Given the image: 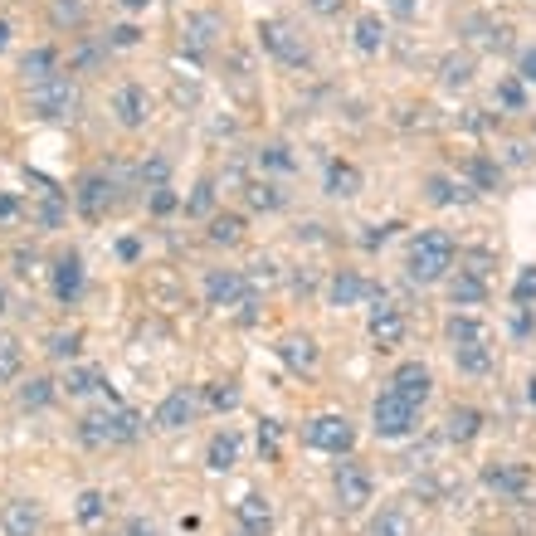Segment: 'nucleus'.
I'll return each mask as SVG.
<instances>
[{"label": "nucleus", "instance_id": "obj_1", "mask_svg": "<svg viewBox=\"0 0 536 536\" xmlns=\"http://www.w3.org/2000/svg\"><path fill=\"white\" fill-rule=\"evenodd\" d=\"M142 429H147V420L132 405H98L74 424L83 449H127V444L142 439Z\"/></svg>", "mask_w": 536, "mask_h": 536}, {"label": "nucleus", "instance_id": "obj_2", "mask_svg": "<svg viewBox=\"0 0 536 536\" xmlns=\"http://www.w3.org/2000/svg\"><path fill=\"white\" fill-rule=\"evenodd\" d=\"M459 264V244H454V234L449 230H420L410 239V249H405V273H410V283H444L449 273Z\"/></svg>", "mask_w": 536, "mask_h": 536}, {"label": "nucleus", "instance_id": "obj_3", "mask_svg": "<svg viewBox=\"0 0 536 536\" xmlns=\"http://www.w3.org/2000/svg\"><path fill=\"white\" fill-rule=\"evenodd\" d=\"M25 108H30L35 122L64 127V122H78V113H83V88H78L74 74H54V78H44V83H30Z\"/></svg>", "mask_w": 536, "mask_h": 536}, {"label": "nucleus", "instance_id": "obj_4", "mask_svg": "<svg viewBox=\"0 0 536 536\" xmlns=\"http://www.w3.org/2000/svg\"><path fill=\"white\" fill-rule=\"evenodd\" d=\"M74 210L83 220H103L108 210H117V200H122V171H108V166H93V171H83L74 181Z\"/></svg>", "mask_w": 536, "mask_h": 536}, {"label": "nucleus", "instance_id": "obj_5", "mask_svg": "<svg viewBox=\"0 0 536 536\" xmlns=\"http://www.w3.org/2000/svg\"><path fill=\"white\" fill-rule=\"evenodd\" d=\"M371 429H376V439H385V444H400V439H410V434L420 429V405L400 400L395 390H381V395L371 400Z\"/></svg>", "mask_w": 536, "mask_h": 536}, {"label": "nucleus", "instance_id": "obj_6", "mask_svg": "<svg viewBox=\"0 0 536 536\" xmlns=\"http://www.w3.org/2000/svg\"><path fill=\"white\" fill-rule=\"evenodd\" d=\"M259 49H264L273 64H283V69H312V49H307V39L293 30V25H283V20H259Z\"/></svg>", "mask_w": 536, "mask_h": 536}, {"label": "nucleus", "instance_id": "obj_7", "mask_svg": "<svg viewBox=\"0 0 536 536\" xmlns=\"http://www.w3.org/2000/svg\"><path fill=\"white\" fill-rule=\"evenodd\" d=\"M332 498H337L342 512H366L371 498H376V478H371V468L346 454V459L332 468Z\"/></svg>", "mask_w": 536, "mask_h": 536}, {"label": "nucleus", "instance_id": "obj_8", "mask_svg": "<svg viewBox=\"0 0 536 536\" xmlns=\"http://www.w3.org/2000/svg\"><path fill=\"white\" fill-rule=\"evenodd\" d=\"M303 444L317 449V454H332V459H346L356 449V424L346 415H317V420L303 424Z\"/></svg>", "mask_w": 536, "mask_h": 536}, {"label": "nucleus", "instance_id": "obj_9", "mask_svg": "<svg viewBox=\"0 0 536 536\" xmlns=\"http://www.w3.org/2000/svg\"><path fill=\"white\" fill-rule=\"evenodd\" d=\"M532 468L527 463H512V459H502V463H488L483 468V488L493 493V498L502 502H527L532 498Z\"/></svg>", "mask_w": 536, "mask_h": 536}, {"label": "nucleus", "instance_id": "obj_10", "mask_svg": "<svg viewBox=\"0 0 536 536\" xmlns=\"http://www.w3.org/2000/svg\"><path fill=\"white\" fill-rule=\"evenodd\" d=\"M152 93H147V83H117L113 93V122L122 132H142L147 122H152Z\"/></svg>", "mask_w": 536, "mask_h": 536}, {"label": "nucleus", "instance_id": "obj_11", "mask_svg": "<svg viewBox=\"0 0 536 536\" xmlns=\"http://www.w3.org/2000/svg\"><path fill=\"white\" fill-rule=\"evenodd\" d=\"M220 35H225V15H220V10H195V15L181 20V49H186L191 59H205V54L220 44Z\"/></svg>", "mask_w": 536, "mask_h": 536}, {"label": "nucleus", "instance_id": "obj_12", "mask_svg": "<svg viewBox=\"0 0 536 536\" xmlns=\"http://www.w3.org/2000/svg\"><path fill=\"white\" fill-rule=\"evenodd\" d=\"M200 293H205L210 307H239L249 293H254V283H249L244 268H210L205 283H200Z\"/></svg>", "mask_w": 536, "mask_h": 536}, {"label": "nucleus", "instance_id": "obj_13", "mask_svg": "<svg viewBox=\"0 0 536 536\" xmlns=\"http://www.w3.org/2000/svg\"><path fill=\"white\" fill-rule=\"evenodd\" d=\"M195 410H200L195 385H176V390H166V395H161V405L152 410V429H161V434H176V429H186V424L195 420Z\"/></svg>", "mask_w": 536, "mask_h": 536}, {"label": "nucleus", "instance_id": "obj_14", "mask_svg": "<svg viewBox=\"0 0 536 536\" xmlns=\"http://www.w3.org/2000/svg\"><path fill=\"white\" fill-rule=\"evenodd\" d=\"M49 288H54V303L74 307L83 298V288H88V268H83V254H59L54 264H49Z\"/></svg>", "mask_w": 536, "mask_h": 536}, {"label": "nucleus", "instance_id": "obj_15", "mask_svg": "<svg viewBox=\"0 0 536 536\" xmlns=\"http://www.w3.org/2000/svg\"><path fill=\"white\" fill-rule=\"evenodd\" d=\"M108 59H113L108 39L103 35H78L74 44H69V54H64V74H74V78L103 74V69H108Z\"/></svg>", "mask_w": 536, "mask_h": 536}, {"label": "nucleus", "instance_id": "obj_16", "mask_svg": "<svg viewBox=\"0 0 536 536\" xmlns=\"http://www.w3.org/2000/svg\"><path fill=\"white\" fill-rule=\"evenodd\" d=\"M371 322H366V332H371V342L381 346V351H390V346L405 342V312L385 298V288H376V298H371Z\"/></svg>", "mask_w": 536, "mask_h": 536}, {"label": "nucleus", "instance_id": "obj_17", "mask_svg": "<svg viewBox=\"0 0 536 536\" xmlns=\"http://www.w3.org/2000/svg\"><path fill=\"white\" fill-rule=\"evenodd\" d=\"M385 390H395L400 400H410V405H429V395H434V371L424 366V361H400L395 371H390V385Z\"/></svg>", "mask_w": 536, "mask_h": 536}, {"label": "nucleus", "instance_id": "obj_18", "mask_svg": "<svg viewBox=\"0 0 536 536\" xmlns=\"http://www.w3.org/2000/svg\"><path fill=\"white\" fill-rule=\"evenodd\" d=\"M273 351H278V361H283L293 376H312V371H317V361H322V346H317L312 332H283Z\"/></svg>", "mask_w": 536, "mask_h": 536}, {"label": "nucleus", "instance_id": "obj_19", "mask_svg": "<svg viewBox=\"0 0 536 536\" xmlns=\"http://www.w3.org/2000/svg\"><path fill=\"white\" fill-rule=\"evenodd\" d=\"M376 298V283L371 278H361L356 268H337L332 278H327V307H361Z\"/></svg>", "mask_w": 536, "mask_h": 536}, {"label": "nucleus", "instance_id": "obj_20", "mask_svg": "<svg viewBox=\"0 0 536 536\" xmlns=\"http://www.w3.org/2000/svg\"><path fill=\"white\" fill-rule=\"evenodd\" d=\"M44 507L35 498H10L0 507V536H39Z\"/></svg>", "mask_w": 536, "mask_h": 536}, {"label": "nucleus", "instance_id": "obj_21", "mask_svg": "<svg viewBox=\"0 0 536 536\" xmlns=\"http://www.w3.org/2000/svg\"><path fill=\"white\" fill-rule=\"evenodd\" d=\"M59 390H64L69 400L108 395V371H103V366H88V361H74V366H64V376H59Z\"/></svg>", "mask_w": 536, "mask_h": 536}, {"label": "nucleus", "instance_id": "obj_22", "mask_svg": "<svg viewBox=\"0 0 536 536\" xmlns=\"http://www.w3.org/2000/svg\"><path fill=\"white\" fill-rule=\"evenodd\" d=\"M361 186H366V176H361V166H356V161H342V156H332V161H327L322 191L332 195V200H356Z\"/></svg>", "mask_w": 536, "mask_h": 536}, {"label": "nucleus", "instance_id": "obj_23", "mask_svg": "<svg viewBox=\"0 0 536 536\" xmlns=\"http://www.w3.org/2000/svg\"><path fill=\"white\" fill-rule=\"evenodd\" d=\"M59 395H64V390H59V381H54V376H20V385H15V405H20L25 415L49 410Z\"/></svg>", "mask_w": 536, "mask_h": 536}, {"label": "nucleus", "instance_id": "obj_24", "mask_svg": "<svg viewBox=\"0 0 536 536\" xmlns=\"http://www.w3.org/2000/svg\"><path fill=\"white\" fill-rule=\"evenodd\" d=\"M244 205L259 215H278V210H288V191H283V181L259 176V181H244Z\"/></svg>", "mask_w": 536, "mask_h": 536}, {"label": "nucleus", "instance_id": "obj_25", "mask_svg": "<svg viewBox=\"0 0 536 536\" xmlns=\"http://www.w3.org/2000/svg\"><path fill=\"white\" fill-rule=\"evenodd\" d=\"M424 200L434 205V210H449V205H459V200H468V181H459V176H444V171H429L424 176Z\"/></svg>", "mask_w": 536, "mask_h": 536}, {"label": "nucleus", "instance_id": "obj_26", "mask_svg": "<svg viewBox=\"0 0 536 536\" xmlns=\"http://www.w3.org/2000/svg\"><path fill=\"white\" fill-rule=\"evenodd\" d=\"M20 74H25V83H44V78L64 74V54H59V44H35V49L20 59Z\"/></svg>", "mask_w": 536, "mask_h": 536}, {"label": "nucleus", "instance_id": "obj_27", "mask_svg": "<svg viewBox=\"0 0 536 536\" xmlns=\"http://www.w3.org/2000/svg\"><path fill=\"white\" fill-rule=\"evenodd\" d=\"M449 303H454V307H478V303H488V278H483V273H473V268H459V273H449Z\"/></svg>", "mask_w": 536, "mask_h": 536}, {"label": "nucleus", "instance_id": "obj_28", "mask_svg": "<svg viewBox=\"0 0 536 536\" xmlns=\"http://www.w3.org/2000/svg\"><path fill=\"white\" fill-rule=\"evenodd\" d=\"M234 517H239V536H268L273 532V507H268V498H259V493H249V498L239 502Z\"/></svg>", "mask_w": 536, "mask_h": 536}, {"label": "nucleus", "instance_id": "obj_29", "mask_svg": "<svg viewBox=\"0 0 536 536\" xmlns=\"http://www.w3.org/2000/svg\"><path fill=\"white\" fill-rule=\"evenodd\" d=\"M239 449H244V439H239L234 429H220V434L205 444V468H210V473H230L234 463H239Z\"/></svg>", "mask_w": 536, "mask_h": 536}, {"label": "nucleus", "instance_id": "obj_30", "mask_svg": "<svg viewBox=\"0 0 536 536\" xmlns=\"http://www.w3.org/2000/svg\"><path fill=\"white\" fill-rule=\"evenodd\" d=\"M483 434V410H473V405H454L449 410V420H444V439L449 444H473Z\"/></svg>", "mask_w": 536, "mask_h": 536}, {"label": "nucleus", "instance_id": "obj_31", "mask_svg": "<svg viewBox=\"0 0 536 536\" xmlns=\"http://www.w3.org/2000/svg\"><path fill=\"white\" fill-rule=\"evenodd\" d=\"M444 342L454 346H478V342H488V327H483V317H473V312H454L449 322H444Z\"/></svg>", "mask_w": 536, "mask_h": 536}, {"label": "nucleus", "instance_id": "obj_32", "mask_svg": "<svg viewBox=\"0 0 536 536\" xmlns=\"http://www.w3.org/2000/svg\"><path fill=\"white\" fill-rule=\"evenodd\" d=\"M93 20V0H49V25L54 30H83Z\"/></svg>", "mask_w": 536, "mask_h": 536}, {"label": "nucleus", "instance_id": "obj_33", "mask_svg": "<svg viewBox=\"0 0 536 536\" xmlns=\"http://www.w3.org/2000/svg\"><path fill=\"white\" fill-rule=\"evenodd\" d=\"M478 74V64H473V54H444L439 59V88H449V93H459L468 88Z\"/></svg>", "mask_w": 536, "mask_h": 536}, {"label": "nucleus", "instance_id": "obj_34", "mask_svg": "<svg viewBox=\"0 0 536 536\" xmlns=\"http://www.w3.org/2000/svg\"><path fill=\"white\" fill-rule=\"evenodd\" d=\"M205 239L215 244V249H234L239 239H244V215H234V210H215L210 215V230Z\"/></svg>", "mask_w": 536, "mask_h": 536}, {"label": "nucleus", "instance_id": "obj_35", "mask_svg": "<svg viewBox=\"0 0 536 536\" xmlns=\"http://www.w3.org/2000/svg\"><path fill=\"white\" fill-rule=\"evenodd\" d=\"M454 366H459V376H488V371L498 366V351H493L488 342L459 346V351H454Z\"/></svg>", "mask_w": 536, "mask_h": 536}, {"label": "nucleus", "instance_id": "obj_36", "mask_svg": "<svg viewBox=\"0 0 536 536\" xmlns=\"http://www.w3.org/2000/svg\"><path fill=\"white\" fill-rule=\"evenodd\" d=\"M351 44H356L361 54H381L385 49V20L381 15H356V25H351Z\"/></svg>", "mask_w": 536, "mask_h": 536}, {"label": "nucleus", "instance_id": "obj_37", "mask_svg": "<svg viewBox=\"0 0 536 536\" xmlns=\"http://www.w3.org/2000/svg\"><path fill=\"white\" fill-rule=\"evenodd\" d=\"M64 215H69V205H64V195L54 191V186L30 205V220H35L39 230H59V225H64Z\"/></svg>", "mask_w": 536, "mask_h": 536}, {"label": "nucleus", "instance_id": "obj_38", "mask_svg": "<svg viewBox=\"0 0 536 536\" xmlns=\"http://www.w3.org/2000/svg\"><path fill=\"white\" fill-rule=\"evenodd\" d=\"M463 181H468V191H498V181H502V166L493 161V156H473L468 166H463Z\"/></svg>", "mask_w": 536, "mask_h": 536}, {"label": "nucleus", "instance_id": "obj_39", "mask_svg": "<svg viewBox=\"0 0 536 536\" xmlns=\"http://www.w3.org/2000/svg\"><path fill=\"white\" fill-rule=\"evenodd\" d=\"M78 351H83V332H78V327H59V332L44 337V356H49V361H69V366H74Z\"/></svg>", "mask_w": 536, "mask_h": 536}, {"label": "nucleus", "instance_id": "obj_40", "mask_svg": "<svg viewBox=\"0 0 536 536\" xmlns=\"http://www.w3.org/2000/svg\"><path fill=\"white\" fill-rule=\"evenodd\" d=\"M215 200H220V191H215V176H200V181H195V191L181 200V210H186L191 220H210V215H215Z\"/></svg>", "mask_w": 536, "mask_h": 536}, {"label": "nucleus", "instance_id": "obj_41", "mask_svg": "<svg viewBox=\"0 0 536 536\" xmlns=\"http://www.w3.org/2000/svg\"><path fill=\"white\" fill-rule=\"evenodd\" d=\"M25 376V342L15 332H0V381H20Z\"/></svg>", "mask_w": 536, "mask_h": 536}, {"label": "nucleus", "instance_id": "obj_42", "mask_svg": "<svg viewBox=\"0 0 536 536\" xmlns=\"http://www.w3.org/2000/svg\"><path fill=\"white\" fill-rule=\"evenodd\" d=\"M254 161H259L264 171H278V176H288V171H298V156L288 152V142H264V147L254 152Z\"/></svg>", "mask_w": 536, "mask_h": 536}, {"label": "nucleus", "instance_id": "obj_43", "mask_svg": "<svg viewBox=\"0 0 536 536\" xmlns=\"http://www.w3.org/2000/svg\"><path fill=\"white\" fill-rule=\"evenodd\" d=\"M74 517L83 522V527H93V522H103L108 517V493L103 488H83L74 502Z\"/></svg>", "mask_w": 536, "mask_h": 536}, {"label": "nucleus", "instance_id": "obj_44", "mask_svg": "<svg viewBox=\"0 0 536 536\" xmlns=\"http://www.w3.org/2000/svg\"><path fill=\"white\" fill-rule=\"evenodd\" d=\"M366 536H415V527H410V517H405L400 507H385L381 517L371 522V532Z\"/></svg>", "mask_w": 536, "mask_h": 536}, {"label": "nucleus", "instance_id": "obj_45", "mask_svg": "<svg viewBox=\"0 0 536 536\" xmlns=\"http://www.w3.org/2000/svg\"><path fill=\"white\" fill-rule=\"evenodd\" d=\"M205 405H210V410H220V415H225V410H239V385L234 381L205 385Z\"/></svg>", "mask_w": 536, "mask_h": 536}, {"label": "nucleus", "instance_id": "obj_46", "mask_svg": "<svg viewBox=\"0 0 536 536\" xmlns=\"http://www.w3.org/2000/svg\"><path fill=\"white\" fill-rule=\"evenodd\" d=\"M166 176H171V161H166V156H147V161L137 166V181H142L147 191H161Z\"/></svg>", "mask_w": 536, "mask_h": 536}, {"label": "nucleus", "instance_id": "obj_47", "mask_svg": "<svg viewBox=\"0 0 536 536\" xmlns=\"http://www.w3.org/2000/svg\"><path fill=\"white\" fill-rule=\"evenodd\" d=\"M512 303H517V307H532L536 303V264L517 268V278H512Z\"/></svg>", "mask_w": 536, "mask_h": 536}, {"label": "nucleus", "instance_id": "obj_48", "mask_svg": "<svg viewBox=\"0 0 536 536\" xmlns=\"http://www.w3.org/2000/svg\"><path fill=\"white\" fill-rule=\"evenodd\" d=\"M103 39H108V49H137V44H142V30H137V25H108V30H103Z\"/></svg>", "mask_w": 536, "mask_h": 536}, {"label": "nucleus", "instance_id": "obj_49", "mask_svg": "<svg viewBox=\"0 0 536 536\" xmlns=\"http://www.w3.org/2000/svg\"><path fill=\"white\" fill-rule=\"evenodd\" d=\"M147 210H152V215H171V210H181V195L171 191V186H161V191H147Z\"/></svg>", "mask_w": 536, "mask_h": 536}, {"label": "nucleus", "instance_id": "obj_50", "mask_svg": "<svg viewBox=\"0 0 536 536\" xmlns=\"http://www.w3.org/2000/svg\"><path fill=\"white\" fill-rule=\"evenodd\" d=\"M498 103L502 108H512V113H522L527 108V93H522V78H507L498 88Z\"/></svg>", "mask_w": 536, "mask_h": 536}, {"label": "nucleus", "instance_id": "obj_51", "mask_svg": "<svg viewBox=\"0 0 536 536\" xmlns=\"http://www.w3.org/2000/svg\"><path fill=\"white\" fill-rule=\"evenodd\" d=\"M20 215H25V205H20V195L0 191V225H15Z\"/></svg>", "mask_w": 536, "mask_h": 536}, {"label": "nucleus", "instance_id": "obj_52", "mask_svg": "<svg viewBox=\"0 0 536 536\" xmlns=\"http://www.w3.org/2000/svg\"><path fill=\"white\" fill-rule=\"evenodd\" d=\"M303 5L317 15V20H337V15L346 10V0H303Z\"/></svg>", "mask_w": 536, "mask_h": 536}, {"label": "nucleus", "instance_id": "obj_53", "mask_svg": "<svg viewBox=\"0 0 536 536\" xmlns=\"http://www.w3.org/2000/svg\"><path fill=\"white\" fill-rule=\"evenodd\" d=\"M259 449H264L268 459L278 454V420H264V424H259Z\"/></svg>", "mask_w": 536, "mask_h": 536}, {"label": "nucleus", "instance_id": "obj_54", "mask_svg": "<svg viewBox=\"0 0 536 536\" xmlns=\"http://www.w3.org/2000/svg\"><path fill=\"white\" fill-rule=\"evenodd\" d=\"M400 230V225H395V220H390V225H371V230L361 234V244H366V249H376V244H385V239H390V234Z\"/></svg>", "mask_w": 536, "mask_h": 536}, {"label": "nucleus", "instance_id": "obj_55", "mask_svg": "<svg viewBox=\"0 0 536 536\" xmlns=\"http://www.w3.org/2000/svg\"><path fill=\"white\" fill-rule=\"evenodd\" d=\"M517 78H522V83H536V44L532 49H522V59H517Z\"/></svg>", "mask_w": 536, "mask_h": 536}, {"label": "nucleus", "instance_id": "obj_56", "mask_svg": "<svg viewBox=\"0 0 536 536\" xmlns=\"http://www.w3.org/2000/svg\"><path fill=\"white\" fill-rule=\"evenodd\" d=\"M385 5H390L395 20H415V15H420V0H385Z\"/></svg>", "mask_w": 536, "mask_h": 536}, {"label": "nucleus", "instance_id": "obj_57", "mask_svg": "<svg viewBox=\"0 0 536 536\" xmlns=\"http://www.w3.org/2000/svg\"><path fill=\"white\" fill-rule=\"evenodd\" d=\"M122 536H161V532H156V522H147V517H127Z\"/></svg>", "mask_w": 536, "mask_h": 536}, {"label": "nucleus", "instance_id": "obj_58", "mask_svg": "<svg viewBox=\"0 0 536 536\" xmlns=\"http://www.w3.org/2000/svg\"><path fill=\"white\" fill-rule=\"evenodd\" d=\"M137 254H142V244H137V239H122V244H117V259H127V264H132Z\"/></svg>", "mask_w": 536, "mask_h": 536}, {"label": "nucleus", "instance_id": "obj_59", "mask_svg": "<svg viewBox=\"0 0 536 536\" xmlns=\"http://www.w3.org/2000/svg\"><path fill=\"white\" fill-rule=\"evenodd\" d=\"M117 5H122V10H127V15H142V10H152L156 0H117Z\"/></svg>", "mask_w": 536, "mask_h": 536}, {"label": "nucleus", "instance_id": "obj_60", "mask_svg": "<svg viewBox=\"0 0 536 536\" xmlns=\"http://www.w3.org/2000/svg\"><path fill=\"white\" fill-rule=\"evenodd\" d=\"M10 312V288H5V278H0V317Z\"/></svg>", "mask_w": 536, "mask_h": 536}, {"label": "nucleus", "instance_id": "obj_61", "mask_svg": "<svg viewBox=\"0 0 536 536\" xmlns=\"http://www.w3.org/2000/svg\"><path fill=\"white\" fill-rule=\"evenodd\" d=\"M10 44V20H0V49Z\"/></svg>", "mask_w": 536, "mask_h": 536}, {"label": "nucleus", "instance_id": "obj_62", "mask_svg": "<svg viewBox=\"0 0 536 536\" xmlns=\"http://www.w3.org/2000/svg\"><path fill=\"white\" fill-rule=\"evenodd\" d=\"M527 400H532V405H536V376H532V381H527Z\"/></svg>", "mask_w": 536, "mask_h": 536}, {"label": "nucleus", "instance_id": "obj_63", "mask_svg": "<svg viewBox=\"0 0 536 536\" xmlns=\"http://www.w3.org/2000/svg\"><path fill=\"white\" fill-rule=\"evenodd\" d=\"M0 385H5V381H0Z\"/></svg>", "mask_w": 536, "mask_h": 536}]
</instances>
